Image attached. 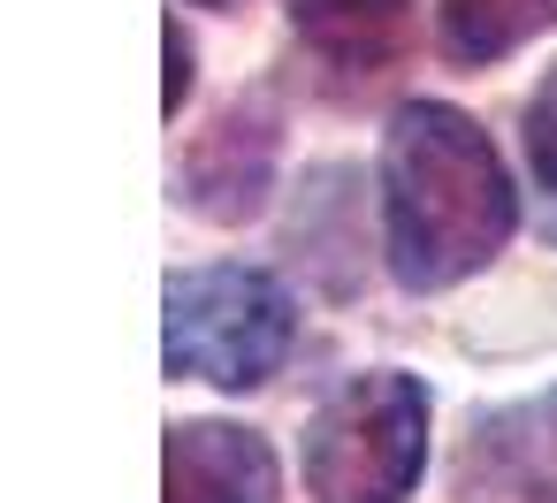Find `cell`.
Returning a JSON list of instances; mask_svg holds the SVG:
<instances>
[{
  "label": "cell",
  "mask_w": 557,
  "mask_h": 503,
  "mask_svg": "<svg viewBox=\"0 0 557 503\" xmlns=\"http://www.w3.org/2000/svg\"><path fill=\"white\" fill-rule=\"evenodd\" d=\"M428 381L374 366L321 397L298 442V473L313 503H405L428 465Z\"/></svg>",
  "instance_id": "7a4b0ae2"
},
{
  "label": "cell",
  "mask_w": 557,
  "mask_h": 503,
  "mask_svg": "<svg viewBox=\"0 0 557 503\" xmlns=\"http://www.w3.org/2000/svg\"><path fill=\"white\" fill-rule=\"evenodd\" d=\"M275 146H283V123H275V108H268L260 92L237 100V108H222L214 130L199 138V153L184 161V199H191V214H207V222H245V214H260V199H268V184H275Z\"/></svg>",
  "instance_id": "277c9868"
},
{
  "label": "cell",
  "mask_w": 557,
  "mask_h": 503,
  "mask_svg": "<svg viewBox=\"0 0 557 503\" xmlns=\"http://www.w3.org/2000/svg\"><path fill=\"white\" fill-rule=\"evenodd\" d=\"M207 9H214V0H207Z\"/></svg>",
  "instance_id": "30bf717a"
},
{
  "label": "cell",
  "mask_w": 557,
  "mask_h": 503,
  "mask_svg": "<svg viewBox=\"0 0 557 503\" xmlns=\"http://www.w3.org/2000/svg\"><path fill=\"white\" fill-rule=\"evenodd\" d=\"M557 24V0H435V39L450 62L488 70Z\"/></svg>",
  "instance_id": "52a82bcc"
},
{
  "label": "cell",
  "mask_w": 557,
  "mask_h": 503,
  "mask_svg": "<svg viewBox=\"0 0 557 503\" xmlns=\"http://www.w3.org/2000/svg\"><path fill=\"white\" fill-rule=\"evenodd\" d=\"M184 92H191V47H184V32L169 24V115L184 108Z\"/></svg>",
  "instance_id": "9c48e42d"
},
{
  "label": "cell",
  "mask_w": 557,
  "mask_h": 503,
  "mask_svg": "<svg viewBox=\"0 0 557 503\" xmlns=\"http://www.w3.org/2000/svg\"><path fill=\"white\" fill-rule=\"evenodd\" d=\"M283 473L252 427L176 419L169 427V503H275Z\"/></svg>",
  "instance_id": "8992f818"
},
{
  "label": "cell",
  "mask_w": 557,
  "mask_h": 503,
  "mask_svg": "<svg viewBox=\"0 0 557 503\" xmlns=\"http://www.w3.org/2000/svg\"><path fill=\"white\" fill-rule=\"evenodd\" d=\"M290 24H298L306 54L336 85H382V77H397V62L420 39L412 0H290Z\"/></svg>",
  "instance_id": "5b68a950"
},
{
  "label": "cell",
  "mask_w": 557,
  "mask_h": 503,
  "mask_svg": "<svg viewBox=\"0 0 557 503\" xmlns=\"http://www.w3.org/2000/svg\"><path fill=\"white\" fill-rule=\"evenodd\" d=\"M527 161H534V184L549 191V206H557V70L534 85V100H527Z\"/></svg>",
  "instance_id": "ba28073f"
},
{
  "label": "cell",
  "mask_w": 557,
  "mask_h": 503,
  "mask_svg": "<svg viewBox=\"0 0 557 503\" xmlns=\"http://www.w3.org/2000/svg\"><path fill=\"white\" fill-rule=\"evenodd\" d=\"M519 229L511 176L488 130L450 100H412L382 138V252L389 275L428 298L481 275Z\"/></svg>",
  "instance_id": "6da1fadb"
},
{
  "label": "cell",
  "mask_w": 557,
  "mask_h": 503,
  "mask_svg": "<svg viewBox=\"0 0 557 503\" xmlns=\"http://www.w3.org/2000/svg\"><path fill=\"white\" fill-rule=\"evenodd\" d=\"M169 320L161 359L169 374L214 381V389H260L298 336V298L268 267H184L169 275Z\"/></svg>",
  "instance_id": "3957f363"
}]
</instances>
